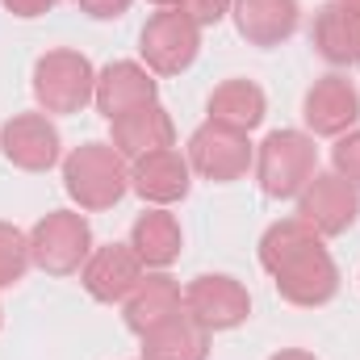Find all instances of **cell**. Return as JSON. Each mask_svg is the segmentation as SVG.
I'll list each match as a JSON object with an SVG mask.
<instances>
[{
  "mask_svg": "<svg viewBox=\"0 0 360 360\" xmlns=\"http://www.w3.org/2000/svg\"><path fill=\"white\" fill-rule=\"evenodd\" d=\"M260 264H264L276 293L289 306L314 310V306H327L340 293V269H335L331 252L323 248V235H314L302 218L272 222L264 231Z\"/></svg>",
  "mask_w": 360,
  "mask_h": 360,
  "instance_id": "1",
  "label": "cell"
},
{
  "mask_svg": "<svg viewBox=\"0 0 360 360\" xmlns=\"http://www.w3.org/2000/svg\"><path fill=\"white\" fill-rule=\"evenodd\" d=\"M63 188L80 210H113L130 193V168L113 143H80L63 160Z\"/></svg>",
  "mask_w": 360,
  "mask_h": 360,
  "instance_id": "2",
  "label": "cell"
},
{
  "mask_svg": "<svg viewBox=\"0 0 360 360\" xmlns=\"http://www.w3.org/2000/svg\"><path fill=\"white\" fill-rule=\"evenodd\" d=\"M319 172V147L302 130H272L256 151V180L272 201L297 197Z\"/></svg>",
  "mask_w": 360,
  "mask_h": 360,
  "instance_id": "3",
  "label": "cell"
},
{
  "mask_svg": "<svg viewBox=\"0 0 360 360\" xmlns=\"http://www.w3.org/2000/svg\"><path fill=\"white\" fill-rule=\"evenodd\" d=\"M30 256L46 276H72L92 256V226L76 210H51L30 231Z\"/></svg>",
  "mask_w": 360,
  "mask_h": 360,
  "instance_id": "4",
  "label": "cell"
},
{
  "mask_svg": "<svg viewBox=\"0 0 360 360\" xmlns=\"http://www.w3.org/2000/svg\"><path fill=\"white\" fill-rule=\"evenodd\" d=\"M96 96V72L80 51H46L34 63V101L42 113H80Z\"/></svg>",
  "mask_w": 360,
  "mask_h": 360,
  "instance_id": "5",
  "label": "cell"
},
{
  "mask_svg": "<svg viewBox=\"0 0 360 360\" xmlns=\"http://www.w3.org/2000/svg\"><path fill=\"white\" fill-rule=\"evenodd\" d=\"M197 51H201V25H193L180 8L155 13L139 34V55H143L147 72H155V76L188 72Z\"/></svg>",
  "mask_w": 360,
  "mask_h": 360,
  "instance_id": "6",
  "label": "cell"
},
{
  "mask_svg": "<svg viewBox=\"0 0 360 360\" xmlns=\"http://www.w3.org/2000/svg\"><path fill=\"white\" fill-rule=\"evenodd\" d=\"M188 168L197 176L214 180V184H231V180H243L248 168L256 164V151L248 143L243 130H231V126H218V122H205L188 134Z\"/></svg>",
  "mask_w": 360,
  "mask_h": 360,
  "instance_id": "7",
  "label": "cell"
},
{
  "mask_svg": "<svg viewBox=\"0 0 360 360\" xmlns=\"http://www.w3.org/2000/svg\"><path fill=\"white\" fill-rule=\"evenodd\" d=\"M184 314H188L193 323H201L210 335H214V331H235V327L248 323L252 297H248V289H243L235 276H226V272H205V276L188 281V289H184Z\"/></svg>",
  "mask_w": 360,
  "mask_h": 360,
  "instance_id": "8",
  "label": "cell"
},
{
  "mask_svg": "<svg viewBox=\"0 0 360 360\" xmlns=\"http://www.w3.org/2000/svg\"><path fill=\"white\" fill-rule=\"evenodd\" d=\"M297 218L323 239L344 235L360 218V188L340 172H314V180L297 193Z\"/></svg>",
  "mask_w": 360,
  "mask_h": 360,
  "instance_id": "9",
  "label": "cell"
},
{
  "mask_svg": "<svg viewBox=\"0 0 360 360\" xmlns=\"http://www.w3.org/2000/svg\"><path fill=\"white\" fill-rule=\"evenodd\" d=\"M0 151L21 172H51L63 155V139L51 113H13L0 130Z\"/></svg>",
  "mask_w": 360,
  "mask_h": 360,
  "instance_id": "10",
  "label": "cell"
},
{
  "mask_svg": "<svg viewBox=\"0 0 360 360\" xmlns=\"http://www.w3.org/2000/svg\"><path fill=\"white\" fill-rule=\"evenodd\" d=\"M360 117V92L344 76H323L314 80L306 101H302V122L319 139H340L356 126Z\"/></svg>",
  "mask_w": 360,
  "mask_h": 360,
  "instance_id": "11",
  "label": "cell"
},
{
  "mask_svg": "<svg viewBox=\"0 0 360 360\" xmlns=\"http://www.w3.org/2000/svg\"><path fill=\"white\" fill-rule=\"evenodd\" d=\"M147 276V264L134 256V248L130 243H105V248H92L89 264L80 269V281H84V289H89V297L96 302H126L134 289H139V281Z\"/></svg>",
  "mask_w": 360,
  "mask_h": 360,
  "instance_id": "12",
  "label": "cell"
},
{
  "mask_svg": "<svg viewBox=\"0 0 360 360\" xmlns=\"http://www.w3.org/2000/svg\"><path fill=\"white\" fill-rule=\"evenodd\" d=\"M113 126V147H117V155L122 160H143V155H151V151H168V147H176V126H172V117H168V109L160 105V101H151V105H143V109H130V113H122L117 122H109Z\"/></svg>",
  "mask_w": 360,
  "mask_h": 360,
  "instance_id": "13",
  "label": "cell"
},
{
  "mask_svg": "<svg viewBox=\"0 0 360 360\" xmlns=\"http://www.w3.org/2000/svg\"><path fill=\"white\" fill-rule=\"evenodd\" d=\"M155 92L160 89H155V80H151L147 68H139V63H130V59H117V63H109L105 72H96V96H92V105H96L101 117L117 122L122 113L151 105Z\"/></svg>",
  "mask_w": 360,
  "mask_h": 360,
  "instance_id": "14",
  "label": "cell"
},
{
  "mask_svg": "<svg viewBox=\"0 0 360 360\" xmlns=\"http://www.w3.org/2000/svg\"><path fill=\"white\" fill-rule=\"evenodd\" d=\"M193 168L180 151H151L143 160H134L130 168V188L151 201V205H172V201H184L188 197V184H193Z\"/></svg>",
  "mask_w": 360,
  "mask_h": 360,
  "instance_id": "15",
  "label": "cell"
},
{
  "mask_svg": "<svg viewBox=\"0 0 360 360\" xmlns=\"http://www.w3.org/2000/svg\"><path fill=\"white\" fill-rule=\"evenodd\" d=\"M231 17H235V30L252 46H281L285 38L297 34L302 4L297 0H235Z\"/></svg>",
  "mask_w": 360,
  "mask_h": 360,
  "instance_id": "16",
  "label": "cell"
},
{
  "mask_svg": "<svg viewBox=\"0 0 360 360\" xmlns=\"http://www.w3.org/2000/svg\"><path fill=\"white\" fill-rule=\"evenodd\" d=\"M310 46L331 68H356L360 63V13L348 4H323L310 21Z\"/></svg>",
  "mask_w": 360,
  "mask_h": 360,
  "instance_id": "17",
  "label": "cell"
},
{
  "mask_svg": "<svg viewBox=\"0 0 360 360\" xmlns=\"http://www.w3.org/2000/svg\"><path fill=\"white\" fill-rule=\"evenodd\" d=\"M180 310H184L180 285L168 272H151V276H143L139 289L126 297V327L143 340L147 331H155V327H164L168 319H176Z\"/></svg>",
  "mask_w": 360,
  "mask_h": 360,
  "instance_id": "18",
  "label": "cell"
},
{
  "mask_svg": "<svg viewBox=\"0 0 360 360\" xmlns=\"http://www.w3.org/2000/svg\"><path fill=\"white\" fill-rule=\"evenodd\" d=\"M180 243H184L180 222L164 210V205L143 210V214L134 218V226H130V248H134V256H139L147 269H168L180 256Z\"/></svg>",
  "mask_w": 360,
  "mask_h": 360,
  "instance_id": "19",
  "label": "cell"
},
{
  "mask_svg": "<svg viewBox=\"0 0 360 360\" xmlns=\"http://www.w3.org/2000/svg\"><path fill=\"white\" fill-rule=\"evenodd\" d=\"M205 109H210V122L252 134V130L264 122L269 101H264V89L252 84V80H226V84H218V89L210 92Z\"/></svg>",
  "mask_w": 360,
  "mask_h": 360,
  "instance_id": "20",
  "label": "cell"
},
{
  "mask_svg": "<svg viewBox=\"0 0 360 360\" xmlns=\"http://www.w3.org/2000/svg\"><path fill=\"white\" fill-rule=\"evenodd\" d=\"M210 356V331L193 323L184 310L164 327L143 335V360H205Z\"/></svg>",
  "mask_w": 360,
  "mask_h": 360,
  "instance_id": "21",
  "label": "cell"
},
{
  "mask_svg": "<svg viewBox=\"0 0 360 360\" xmlns=\"http://www.w3.org/2000/svg\"><path fill=\"white\" fill-rule=\"evenodd\" d=\"M30 264H34V256H30V235L17 231L13 222H0V289L17 285Z\"/></svg>",
  "mask_w": 360,
  "mask_h": 360,
  "instance_id": "22",
  "label": "cell"
},
{
  "mask_svg": "<svg viewBox=\"0 0 360 360\" xmlns=\"http://www.w3.org/2000/svg\"><path fill=\"white\" fill-rule=\"evenodd\" d=\"M331 164H335V172L348 180V184H356L360 188V130H348V134L335 139V147H331Z\"/></svg>",
  "mask_w": 360,
  "mask_h": 360,
  "instance_id": "23",
  "label": "cell"
},
{
  "mask_svg": "<svg viewBox=\"0 0 360 360\" xmlns=\"http://www.w3.org/2000/svg\"><path fill=\"white\" fill-rule=\"evenodd\" d=\"M231 4H235V0H180V13H184L193 25L205 30V25H218V21L231 13Z\"/></svg>",
  "mask_w": 360,
  "mask_h": 360,
  "instance_id": "24",
  "label": "cell"
},
{
  "mask_svg": "<svg viewBox=\"0 0 360 360\" xmlns=\"http://www.w3.org/2000/svg\"><path fill=\"white\" fill-rule=\"evenodd\" d=\"M80 13H89L96 21H113V17H122V13H130V4L134 0H72Z\"/></svg>",
  "mask_w": 360,
  "mask_h": 360,
  "instance_id": "25",
  "label": "cell"
},
{
  "mask_svg": "<svg viewBox=\"0 0 360 360\" xmlns=\"http://www.w3.org/2000/svg\"><path fill=\"white\" fill-rule=\"evenodd\" d=\"M13 17H42V13H51L59 0H0Z\"/></svg>",
  "mask_w": 360,
  "mask_h": 360,
  "instance_id": "26",
  "label": "cell"
},
{
  "mask_svg": "<svg viewBox=\"0 0 360 360\" xmlns=\"http://www.w3.org/2000/svg\"><path fill=\"white\" fill-rule=\"evenodd\" d=\"M269 360H314V352H302V348H285V352H276Z\"/></svg>",
  "mask_w": 360,
  "mask_h": 360,
  "instance_id": "27",
  "label": "cell"
},
{
  "mask_svg": "<svg viewBox=\"0 0 360 360\" xmlns=\"http://www.w3.org/2000/svg\"><path fill=\"white\" fill-rule=\"evenodd\" d=\"M151 4H160V8H180V0H151Z\"/></svg>",
  "mask_w": 360,
  "mask_h": 360,
  "instance_id": "28",
  "label": "cell"
},
{
  "mask_svg": "<svg viewBox=\"0 0 360 360\" xmlns=\"http://www.w3.org/2000/svg\"><path fill=\"white\" fill-rule=\"evenodd\" d=\"M335 4H348V8H356L360 13V0H335Z\"/></svg>",
  "mask_w": 360,
  "mask_h": 360,
  "instance_id": "29",
  "label": "cell"
}]
</instances>
